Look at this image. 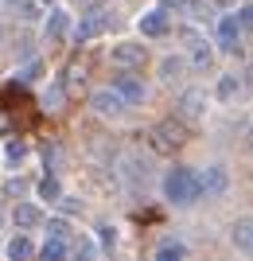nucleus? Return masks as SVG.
Segmentation results:
<instances>
[{
    "label": "nucleus",
    "mask_w": 253,
    "mask_h": 261,
    "mask_svg": "<svg viewBox=\"0 0 253 261\" xmlns=\"http://www.w3.org/2000/svg\"><path fill=\"white\" fill-rule=\"evenodd\" d=\"M164 195L176 203V207H191L203 191H199V179L191 168H172V172L164 175Z\"/></svg>",
    "instance_id": "f257e3e1"
},
{
    "label": "nucleus",
    "mask_w": 253,
    "mask_h": 261,
    "mask_svg": "<svg viewBox=\"0 0 253 261\" xmlns=\"http://www.w3.org/2000/svg\"><path fill=\"white\" fill-rule=\"evenodd\" d=\"M148 144H152L160 156H172L179 152L183 144H187V125L183 121H160V125H152V133H148Z\"/></svg>",
    "instance_id": "f03ea898"
},
{
    "label": "nucleus",
    "mask_w": 253,
    "mask_h": 261,
    "mask_svg": "<svg viewBox=\"0 0 253 261\" xmlns=\"http://www.w3.org/2000/svg\"><path fill=\"white\" fill-rule=\"evenodd\" d=\"M105 28H109V12L101 8V4H94V8L82 12V20H78L74 35H78V43H86V39H98Z\"/></svg>",
    "instance_id": "7ed1b4c3"
},
{
    "label": "nucleus",
    "mask_w": 253,
    "mask_h": 261,
    "mask_svg": "<svg viewBox=\"0 0 253 261\" xmlns=\"http://www.w3.org/2000/svg\"><path fill=\"white\" fill-rule=\"evenodd\" d=\"M113 63L125 66V70H140L148 63V47L144 43H117L113 47Z\"/></svg>",
    "instance_id": "20e7f679"
},
{
    "label": "nucleus",
    "mask_w": 253,
    "mask_h": 261,
    "mask_svg": "<svg viewBox=\"0 0 253 261\" xmlns=\"http://www.w3.org/2000/svg\"><path fill=\"white\" fill-rule=\"evenodd\" d=\"M113 90L121 94L125 106H132V101H144V82L132 70H121V74H113Z\"/></svg>",
    "instance_id": "39448f33"
},
{
    "label": "nucleus",
    "mask_w": 253,
    "mask_h": 261,
    "mask_svg": "<svg viewBox=\"0 0 253 261\" xmlns=\"http://www.w3.org/2000/svg\"><path fill=\"white\" fill-rule=\"evenodd\" d=\"M195 179H199V191H207V195H222L226 184H230V175H226L222 164H210L207 172H195Z\"/></svg>",
    "instance_id": "423d86ee"
},
{
    "label": "nucleus",
    "mask_w": 253,
    "mask_h": 261,
    "mask_svg": "<svg viewBox=\"0 0 253 261\" xmlns=\"http://www.w3.org/2000/svg\"><path fill=\"white\" fill-rule=\"evenodd\" d=\"M176 106H179V117L183 121H199L203 113H207V94H203V90H187Z\"/></svg>",
    "instance_id": "0eeeda50"
},
{
    "label": "nucleus",
    "mask_w": 253,
    "mask_h": 261,
    "mask_svg": "<svg viewBox=\"0 0 253 261\" xmlns=\"http://www.w3.org/2000/svg\"><path fill=\"white\" fill-rule=\"evenodd\" d=\"M140 32L144 35H167L172 32V16H167V8H156V12H144L140 16Z\"/></svg>",
    "instance_id": "6e6552de"
},
{
    "label": "nucleus",
    "mask_w": 253,
    "mask_h": 261,
    "mask_svg": "<svg viewBox=\"0 0 253 261\" xmlns=\"http://www.w3.org/2000/svg\"><path fill=\"white\" fill-rule=\"evenodd\" d=\"M59 86H63V98H82V90H86V74H82V66L70 63L63 70V82H59Z\"/></svg>",
    "instance_id": "1a4fd4ad"
},
{
    "label": "nucleus",
    "mask_w": 253,
    "mask_h": 261,
    "mask_svg": "<svg viewBox=\"0 0 253 261\" xmlns=\"http://www.w3.org/2000/svg\"><path fill=\"white\" fill-rule=\"evenodd\" d=\"M94 109H98L101 117H117L125 109V101H121L117 90H98V94H94Z\"/></svg>",
    "instance_id": "9d476101"
},
{
    "label": "nucleus",
    "mask_w": 253,
    "mask_h": 261,
    "mask_svg": "<svg viewBox=\"0 0 253 261\" xmlns=\"http://www.w3.org/2000/svg\"><path fill=\"white\" fill-rule=\"evenodd\" d=\"M23 106H32L27 94H23V86L20 82H4V86H0V109L8 113V109H23Z\"/></svg>",
    "instance_id": "9b49d317"
},
{
    "label": "nucleus",
    "mask_w": 253,
    "mask_h": 261,
    "mask_svg": "<svg viewBox=\"0 0 253 261\" xmlns=\"http://www.w3.org/2000/svg\"><path fill=\"white\" fill-rule=\"evenodd\" d=\"M238 32H242L238 16H222V23H218V43H222V51H238Z\"/></svg>",
    "instance_id": "f8f14e48"
},
{
    "label": "nucleus",
    "mask_w": 253,
    "mask_h": 261,
    "mask_svg": "<svg viewBox=\"0 0 253 261\" xmlns=\"http://www.w3.org/2000/svg\"><path fill=\"white\" fill-rule=\"evenodd\" d=\"M66 28H70V20H66V12H51L43 23V35L51 39V43H63L66 39Z\"/></svg>",
    "instance_id": "ddd939ff"
},
{
    "label": "nucleus",
    "mask_w": 253,
    "mask_h": 261,
    "mask_svg": "<svg viewBox=\"0 0 253 261\" xmlns=\"http://www.w3.org/2000/svg\"><path fill=\"white\" fill-rule=\"evenodd\" d=\"M12 218H16V226H20V230H35L39 222H43V211L32 207V203H20V207L12 211Z\"/></svg>",
    "instance_id": "4468645a"
},
{
    "label": "nucleus",
    "mask_w": 253,
    "mask_h": 261,
    "mask_svg": "<svg viewBox=\"0 0 253 261\" xmlns=\"http://www.w3.org/2000/svg\"><path fill=\"white\" fill-rule=\"evenodd\" d=\"M187 47H191V66H195V70H210L214 55H210L207 39H195V43H187Z\"/></svg>",
    "instance_id": "2eb2a0df"
},
{
    "label": "nucleus",
    "mask_w": 253,
    "mask_h": 261,
    "mask_svg": "<svg viewBox=\"0 0 253 261\" xmlns=\"http://www.w3.org/2000/svg\"><path fill=\"white\" fill-rule=\"evenodd\" d=\"M156 257H160V261H179V257H187V246H183V242H176V238H167V242H160Z\"/></svg>",
    "instance_id": "dca6fc26"
},
{
    "label": "nucleus",
    "mask_w": 253,
    "mask_h": 261,
    "mask_svg": "<svg viewBox=\"0 0 253 261\" xmlns=\"http://www.w3.org/2000/svg\"><path fill=\"white\" fill-rule=\"evenodd\" d=\"M35 253H39L43 261H63V257H66V242H59V238H47V242H43V246H39Z\"/></svg>",
    "instance_id": "f3484780"
},
{
    "label": "nucleus",
    "mask_w": 253,
    "mask_h": 261,
    "mask_svg": "<svg viewBox=\"0 0 253 261\" xmlns=\"http://www.w3.org/2000/svg\"><path fill=\"white\" fill-rule=\"evenodd\" d=\"M8 257H12V261L35 257V246H32V242H27V238H23V234H20V238H12V242H8Z\"/></svg>",
    "instance_id": "a211bd4d"
},
{
    "label": "nucleus",
    "mask_w": 253,
    "mask_h": 261,
    "mask_svg": "<svg viewBox=\"0 0 253 261\" xmlns=\"http://www.w3.org/2000/svg\"><path fill=\"white\" fill-rule=\"evenodd\" d=\"M35 191H39V199H51V203H55L59 195H63V187H59V179L51 172L43 175V179H39V184H35Z\"/></svg>",
    "instance_id": "6ab92c4d"
},
{
    "label": "nucleus",
    "mask_w": 253,
    "mask_h": 261,
    "mask_svg": "<svg viewBox=\"0 0 253 261\" xmlns=\"http://www.w3.org/2000/svg\"><path fill=\"white\" fill-rule=\"evenodd\" d=\"M249 218H242V222H238V226H234V246H238V250L242 253H249L253 250V238H249Z\"/></svg>",
    "instance_id": "aec40b11"
},
{
    "label": "nucleus",
    "mask_w": 253,
    "mask_h": 261,
    "mask_svg": "<svg viewBox=\"0 0 253 261\" xmlns=\"http://www.w3.org/2000/svg\"><path fill=\"white\" fill-rule=\"evenodd\" d=\"M234 94H238V78H234V74H226V78L218 82V98H222V101H230Z\"/></svg>",
    "instance_id": "412c9836"
},
{
    "label": "nucleus",
    "mask_w": 253,
    "mask_h": 261,
    "mask_svg": "<svg viewBox=\"0 0 253 261\" xmlns=\"http://www.w3.org/2000/svg\"><path fill=\"white\" fill-rule=\"evenodd\" d=\"M47 234H51V238H59V242H66V238H70V222H63V218H55V222L47 226Z\"/></svg>",
    "instance_id": "4be33fe9"
},
{
    "label": "nucleus",
    "mask_w": 253,
    "mask_h": 261,
    "mask_svg": "<svg viewBox=\"0 0 253 261\" xmlns=\"http://www.w3.org/2000/svg\"><path fill=\"white\" fill-rule=\"evenodd\" d=\"M23 191H27V179H23V175H20V179H8V184H4V195H12V199L23 195Z\"/></svg>",
    "instance_id": "5701e85b"
},
{
    "label": "nucleus",
    "mask_w": 253,
    "mask_h": 261,
    "mask_svg": "<svg viewBox=\"0 0 253 261\" xmlns=\"http://www.w3.org/2000/svg\"><path fill=\"white\" fill-rule=\"evenodd\" d=\"M23 156H27V144H23V141H12V144H8V160H12V164H20Z\"/></svg>",
    "instance_id": "b1692460"
},
{
    "label": "nucleus",
    "mask_w": 253,
    "mask_h": 261,
    "mask_svg": "<svg viewBox=\"0 0 253 261\" xmlns=\"http://www.w3.org/2000/svg\"><path fill=\"white\" fill-rule=\"evenodd\" d=\"M39 74H43V63H39V59H35V63H27V66H23V82H35V78H39Z\"/></svg>",
    "instance_id": "393cba45"
},
{
    "label": "nucleus",
    "mask_w": 253,
    "mask_h": 261,
    "mask_svg": "<svg viewBox=\"0 0 253 261\" xmlns=\"http://www.w3.org/2000/svg\"><path fill=\"white\" fill-rule=\"evenodd\" d=\"M179 70H183V63H179V59H164V66H160V74H164V78H176Z\"/></svg>",
    "instance_id": "a878e982"
},
{
    "label": "nucleus",
    "mask_w": 253,
    "mask_h": 261,
    "mask_svg": "<svg viewBox=\"0 0 253 261\" xmlns=\"http://www.w3.org/2000/svg\"><path fill=\"white\" fill-rule=\"evenodd\" d=\"M74 253H78V257H90V253H94V242H86V238H78Z\"/></svg>",
    "instance_id": "bb28decb"
},
{
    "label": "nucleus",
    "mask_w": 253,
    "mask_h": 261,
    "mask_svg": "<svg viewBox=\"0 0 253 261\" xmlns=\"http://www.w3.org/2000/svg\"><path fill=\"white\" fill-rule=\"evenodd\" d=\"M101 230V246H105V250H109L113 242H117V234H113V226H98Z\"/></svg>",
    "instance_id": "cd10ccee"
},
{
    "label": "nucleus",
    "mask_w": 253,
    "mask_h": 261,
    "mask_svg": "<svg viewBox=\"0 0 253 261\" xmlns=\"http://www.w3.org/2000/svg\"><path fill=\"white\" fill-rule=\"evenodd\" d=\"M43 160H47V172L59 164V148H43Z\"/></svg>",
    "instance_id": "c85d7f7f"
},
{
    "label": "nucleus",
    "mask_w": 253,
    "mask_h": 261,
    "mask_svg": "<svg viewBox=\"0 0 253 261\" xmlns=\"http://www.w3.org/2000/svg\"><path fill=\"white\" fill-rule=\"evenodd\" d=\"M43 4H55V0H43Z\"/></svg>",
    "instance_id": "c756f323"
},
{
    "label": "nucleus",
    "mask_w": 253,
    "mask_h": 261,
    "mask_svg": "<svg viewBox=\"0 0 253 261\" xmlns=\"http://www.w3.org/2000/svg\"><path fill=\"white\" fill-rule=\"evenodd\" d=\"M0 222H4V211H0Z\"/></svg>",
    "instance_id": "7c9ffc66"
}]
</instances>
